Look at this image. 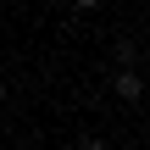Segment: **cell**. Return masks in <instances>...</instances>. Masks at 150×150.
I'll return each mask as SVG.
<instances>
[{
    "label": "cell",
    "instance_id": "obj_1",
    "mask_svg": "<svg viewBox=\"0 0 150 150\" xmlns=\"http://www.w3.org/2000/svg\"><path fill=\"white\" fill-rule=\"evenodd\" d=\"M111 95H122L128 106H134V100H145V83H139V72H134V67H122V72L111 78Z\"/></svg>",
    "mask_w": 150,
    "mask_h": 150
},
{
    "label": "cell",
    "instance_id": "obj_2",
    "mask_svg": "<svg viewBox=\"0 0 150 150\" xmlns=\"http://www.w3.org/2000/svg\"><path fill=\"white\" fill-rule=\"evenodd\" d=\"M72 150H106V139H78Z\"/></svg>",
    "mask_w": 150,
    "mask_h": 150
},
{
    "label": "cell",
    "instance_id": "obj_3",
    "mask_svg": "<svg viewBox=\"0 0 150 150\" xmlns=\"http://www.w3.org/2000/svg\"><path fill=\"white\" fill-rule=\"evenodd\" d=\"M67 6H72V11H95L100 0H67Z\"/></svg>",
    "mask_w": 150,
    "mask_h": 150
},
{
    "label": "cell",
    "instance_id": "obj_4",
    "mask_svg": "<svg viewBox=\"0 0 150 150\" xmlns=\"http://www.w3.org/2000/svg\"><path fill=\"white\" fill-rule=\"evenodd\" d=\"M0 100H6V83H0Z\"/></svg>",
    "mask_w": 150,
    "mask_h": 150
}]
</instances>
